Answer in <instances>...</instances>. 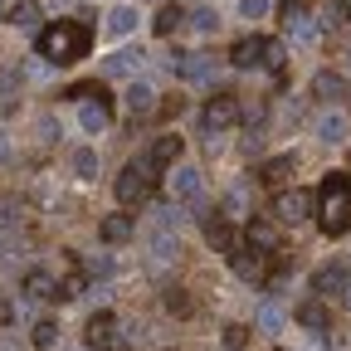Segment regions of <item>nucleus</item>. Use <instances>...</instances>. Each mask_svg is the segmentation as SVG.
<instances>
[{
    "instance_id": "f704fd0d",
    "label": "nucleus",
    "mask_w": 351,
    "mask_h": 351,
    "mask_svg": "<svg viewBox=\"0 0 351 351\" xmlns=\"http://www.w3.org/2000/svg\"><path fill=\"white\" fill-rule=\"evenodd\" d=\"M83 293H88V278L83 274H73V278L59 283V298H83Z\"/></svg>"
},
{
    "instance_id": "ea45409f",
    "label": "nucleus",
    "mask_w": 351,
    "mask_h": 351,
    "mask_svg": "<svg viewBox=\"0 0 351 351\" xmlns=\"http://www.w3.org/2000/svg\"><path fill=\"white\" fill-rule=\"evenodd\" d=\"M0 351H25V341H15L10 332H0Z\"/></svg>"
},
{
    "instance_id": "f257e3e1",
    "label": "nucleus",
    "mask_w": 351,
    "mask_h": 351,
    "mask_svg": "<svg viewBox=\"0 0 351 351\" xmlns=\"http://www.w3.org/2000/svg\"><path fill=\"white\" fill-rule=\"evenodd\" d=\"M88 49H93V25H88V20H54V25H44V34H39V54L49 59L54 69L88 59Z\"/></svg>"
},
{
    "instance_id": "ddd939ff",
    "label": "nucleus",
    "mask_w": 351,
    "mask_h": 351,
    "mask_svg": "<svg viewBox=\"0 0 351 351\" xmlns=\"http://www.w3.org/2000/svg\"><path fill=\"white\" fill-rule=\"evenodd\" d=\"M25 298H34V302L39 298H59V278L49 269H29L25 274Z\"/></svg>"
},
{
    "instance_id": "5701e85b",
    "label": "nucleus",
    "mask_w": 351,
    "mask_h": 351,
    "mask_svg": "<svg viewBox=\"0 0 351 351\" xmlns=\"http://www.w3.org/2000/svg\"><path fill=\"white\" fill-rule=\"evenodd\" d=\"M298 322H302L307 332H327V307H322L317 298H313V302H302V307H298Z\"/></svg>"
},
{
    "instance_id": "a211bd4d",
    "label": "nucleus",
    "mask_w": 351,
    "mask_h": 351,
    "mask_svg": "<svg viewBox=\"0 0 351 351\" xmlns=\"http://www.w3.org/2000/svg\"><path fill=\"white\" fill-rule=\"evenodd\" d=\"M171 191L181 195V200H195V195L205 191V176H200L195 166H186V171H176V181H171Z\"/></svg>"
},
{
    "instance_id": "9b49d317",
    "label": "nucleus",
    "mask_w": 351,
    "mask_h": 351,
    "mask_svg": "<svg viewBox=\"0 0 351 351\" xmlns=\"http://www.w3.org/2000/svg\"><path fill=\"white\" fill-rule=\"evenodd\" d=\"M122 103H127V112H137V117H142V112H152V108H156V88H152L147 78H132Z\"/></svg>"
},
{
    "instance_id": "c756f323",
    "label": "nucleus",
    "mask_w": 351,
    "mask_h": 351,
    "mask_svg": "<svg viewBox=\"0 0 351 351\" xmlns=\"http://www.w3.org/2000/svg\"><path fill=\"white\" fill-rule=\"evenodd\" d=\"M288 171H293V161H288V156H278V161H263V166H258V176H263L269 186H274V181H283Z\"/></svg>"
},
{
    "instance_id": "4c0bfd02",
    "label": "nucleus",
    "mask_w": 351,
    "mask_h": 351,
    "mask_svg": "<svg viewBox=\"0 0 351 351\" xmlns=\"http://www.w3.org/2000/svg\"><path fill=\"white\" fill-rule=\"evenodd\" d=\"M244 346V327H225V351H239Z\"/></svg>"
},
{
    "instance_id": "412c9836",
    "label": "nucleus",
    "mask_w": 351,
    "mask_h": 351,
    "mask_svg": "<svg viewBox=\"0 0 351 351\" xmlns=\"http://www.w3.org/2000/svg\"><path fill=\"white\" fill-rule=\"evenodd\" d=\"M98 234H103V244H122V239H132V215H108Z\"/></svg>"
},
{
    "instance_id": "473e14b6",
    "label": "nucleus",
    "mask_w": 351,
    "mask_h": 351,
    "mask_svg": "<svg viewBox=\"0 0 351 351\" xmlns=\"http://www.w3.org/2000/svg\"><path fill=\"white\" fill-rule=\"evenodd\" d=\"M15 225H20V200H0V230L10 234Z\"/></svg>"
},
{
    "instance_id": "72a5a7b5",
    "label": "nucleus",
    "mask_w": 351,
    "mask_h": 351,
    "mask_svg": "<svg viewBox=\"0 0 351 351\" xmlns=\"http://www.w3.org/2000/svg\"><path fill=\"white\" fill-rule=\"evenodd\" d=\"M269 10H274L269 0H239V20H263Z\"/></svg>"
},
{
    "instance_id": "a878e982",
    "label": "nucleus",
    "mask_w": 351,
    "mask_h": 351,
    "mask_svg": "<svg viewBox=\"0 0 351 351\" xmlns=\"http://www.w3.org/2000/svg\"><path fill=\"white\" fill-rule=\"evenodd\" d=\"M176 249H181V244H176V234H171V230L152 234V263H171V258H176Z\"/></svg>"
},
{
    "instance_id": "aec40b11",
    "label": "nucleus",
    "mask_w": 351,
    "mask_h": 351,
    "mask_svg": "<svg viewBox=\"0 0 351 351\" xmlns=\"http://www.w3.org/2000/svg\"><path fill=\"white\" fill-rule=\"evenodd\" d=\"M249 249H258V254H274L278 249V234H274L269 219H254V225H249Z\"/></svg>"
},
{
    "instance_id": "c9c22d12",
    "label": "nucleus",
    "mask_w": 351,
    "mask_h": 351,
    "mask_svg": "<svg viewBox=\"0 0 351 351\" xmlns=\"http://www.w3.org/2000/svg\"><path fill=\"white\" fill-rule=\"evenodd\" d=\"M166 307L186 317V313H191V298H186V288H171V293H166Z\"/></svg>"
},
{
    "instance_id": "7ed1b4c3",
    "label": "nucleus",
    "mask_w": 351,
    "mask_h": 351,
    "mask_svg": "<svg viewBox=\"0 0 351 351\" xmlns=\"http://www.w3.org/2000/svg\"><path fill=\"white\" fill-rule=\"evenodd\" d=\"M152 161H127L122 166V176H117V200L122 205H142L147 195H152Z\"/></svg>"
},
{
    "instance_id": "9d476101",
    "label": "nucleus",
    "mask_w": 351,
    "mask_h": 351,
    "mask_svg": "<svg viewBox=\"0 0 351 351\" xmlns=\"http://www.w3.org/2000/svg\"><path fill=\"white\" fill-rule=\"evenodd\" d=\"M263 258H269V254H258V249H234V254H230V269H234V278L258 283V278H263Z\"/></svg>"
},
{
    "instance_id": "f03ea898",
    "label": "nucleus",
    "mask_w": 351,
    "mask_h": 351,
    "mask_svg": "<svg viewBox=\"0 0 351 351\" xmlns=\"http://www.w3.org/2000/svg\"><path fill=\"white\" fill-rule=\"evenodd\" d=\"M317 219L327 234H346L351 230V181L346 176H327L317 191Z\"/></svg>"
},
{
    "instance_id": "423d86ee",
    "label": "nucleus",
    "mask_w": 351,
    "mask_h": 351,
    "mask_svg": "<svg viewBox=\"0 0 351 351\" xmlns=\"http://www.w3.org/2000/svg\"><path fill=\"white\" fill-rule=\"evenodd\" d=\"M313 137H317V142H327V147H341V142L351 137V117H346L341 108L317 112V122H313Z\"/></svg>"
},
{
    "instance_id": "0eeeda50",
    "label": "nucleus",
    "mask_w": 351,
    "mask_h": 351,
    "mask_svg": "<svg viewBox=\"0 0 351 351\" xmlns=\"http://www.w3.org/2000/svg\"><path fill=\"white\" fill-rule=\"evenodd\" d=\"M137 25H142V10H137V5H127V0L103 15V34H108L112 44H117V39H132V34H137Z\"/></svg>"
},
{
    "instance_id": "b1692460",
    "label": "nucleus",
    "mask_w": 351,
    "mask_h": 351,
    "mask_svg": "<svg viewBox=\"0 0 351 351\" xmlns=\"http://www.w3.org/2000/svg\"><path fill=\"white\" fill-rule=\"evenodd\" d=\"M181 147H186V142H181V137H161V142H156V147H152V156H147V161H152V166H156V171H161V166H171V161H176V156H181Z\"/></svg>"
},
{
    "instance_id": "2eb2a0df",
    "label": "nucleus",
    "mask_w": 351,
    "mask_h": 351,
    "mask_svg": "<svg viewBox=\"0 0 351 351\" xmlns=\"http://www.w3.org/2000/svg\"><path fill=\"white\" fill-rule=\"evenodd\" d=\"M176 69H181L186 83H210V78H215V64H210L205 54H181V64H176Z\"/></svg>"
},
{
    "instance_id": "a19ab883",
    "label": "nucleus",
    "mask_w": 351,
    "mask_h": 351,
    "mask_svg": "<svg viewBox=\"0 0 351 351\" xmlns=\"http://www.w3.org/2000/svg\"><path fill=\"white\" fill-rule=\"evenodd\" d=\"M10 317H15V302H10V298H0V327H5Z\"/></svg>"
},
{
    "instance_id": "cd10ccee",
    "label": "nucleus",
    "mask_w": 351,
    "mask_h": 351,
    "mask_svg": "<svg viewBox=\"0 0 351 351\" xmlns=\"http://www.w3.org/2000/svg\"><path fill=\"white\" fill-rule=\"evenodd\" d=\"M258 332H269V337H278V332H283V307H274V302H263V307H258Z\"/></svg>"
},
{
    "instance_id": "2f4dec72",
    "label": "nucleus",
    "mask_w": 351,
    "mask_h": 351,
    "mask_svg": "<svg viewBox=\"0 0 351 351\" xmlns=\"http://www.w3.org/2000/svg\"><path fill=\"white\" fill-rule=\"evenodd\" d=\"M293 39H298V44H313V39H317V25L307 20V15H293Z\"/></svg>"
},
{
    "instance_id": "f8f14e48",
    "label": "nucleus",
    "mask_w": 351,
    "mask_h": 351,
    "mask_svg": "<svg viewBox=\"0 0 351 351\" xmlns=\"http://www.w3.org/2000/svg\"><path fill=\"white\" fill-rule=\"evenodd\" d=\"M205 239H210V249H219V254H234V225L230 219H215V215H205Z\"/></svg>"
},
{
    "instance_id": "1a4fd4ad",
    "label": "nucleus",
    "mask_w": 351,
    "mask_h": 351,
    "mask_svg": "<svg viewBox=\"0 0 351 351\" xmlns=\"http://www.w3.org/2000/svg\"><path fill=\"white\" fill-rule=\"evenodd\" d=\"M230 59H234V69H258L263 59H269V39H263V34H249V39H239Z\"/></svg>"
},
{
    "instance_id": "4be33fe9",
    "label": "nucleus",
    "mask_w": 351,
    "mask_h": 351,
    "mask_svg": "<svg viewBox=\"0 0 351 351\" xmlns=\"http://www.w3.org/2000/svg\"><path fill=\"white\" fill-rule=\"evenodd\" d=\"M186 20H191V15H186L181 5H161V10H156V20H152V29H156V34H176Z\"/></svg>"
},
{
    "instance_id": "58836bf2",
    "label": "nucleus",
    "mask_w": 351,
    "mask_h": 351,
    "mask_svg": "<svg viewBox=\"0 0 351 351\" xmlns=\"http://www.w3.org/2000/svg\"><path fill=\"white\" fill-rule=\"evenodd\" d=\"M88 274H93V278H108V274H112V258H93V263H88Z\"/></svg>"
},
{
    "instance_id": "6ab92c4d",
    "label": "nucleus",
    "mask_w": 351,
    "mask_h": 351,
    "mask_svg": "<svg viewBox=\"0 0 351 351\" xmlns=\"http://www.w3.org/2000/svg\"><path fill=\"white\" fill-rule=\"evenodd\" d=\"M69 166H73V176H78V181H93L103 161H98V152H93V147H78V152L69 156Z\"/></svg>"
},
{
    "instance_id": "20e7f679",
    "label": "nucleus",
    "mask_w": 351,
    "mask_h": 351,
    "mask_svg": "<svg viewBox=\"0 0 351 351\" xmlns=\"http://www.w3.org/2000/svg\"><path fill=\"white\" fill-rule=\"evenodd\" d=\"M83 341L93 346V351H127V341L117 337V313H98V317H88Z\"/></svg>"
},
{
    "instance_id": "dca6fc26",
    "label": "nucleus",
    "mask_w": 351,
    "mask_h": 351,
    "mask_svg": "<svg viewBox=\"0 0 351 351\" xmlns=\"http://www.w3.org/2000/svg\"><path fill=\"white\" fill-rule=\"evenodd\" d=\"M313 288L317 293H341L346 288V263H322V269L313 274Z\"/></svg>"
},
{
    "instance_id": "4468645a",
    "label": "nucleus",
    "mask_w": 351,
    "mask_h": 351,
    "mask_svg": "<svg viewBox=\"0 0 351 351\" xmlns=\"http://www.w3.org/2000/svg\"><path fill=\"white\" fill-rule=\"evenodd\" d=\"M78 127L88 132V137L108 132V103H78Z\"/></svg>"
},
{
    "instance_id": "39448f33",
    "label": "nucleus",
    "mask_w": 351,
    "mask_h": 351,
    "mask_svg": "<svg viewBox=\"0 0 351 351\" xmlns=\"http://www.w3.org/2000/svg\"><path fill=\"white\" fill-rule=\"evenodd\" d=\"M239 122V103L234 98H210L205 112H200V127L210 132V137H219V132H230Z\"/></svg>"
},
{
    "instance_id": "6e6552de",
    "label": "nucleus",
    "mask_w": 351,
    "mask_h": 351,
    "mask_svg": "<svg viewBox=\"0 0 351 351\" xmlns=\"http://www.w3.org/2000/svg\"><path fill=\"white\" fill-rule=\"evenodd\" d=\"M274 215L288 219V225H298V219L313 215V195H307V191H278L274 195Z\"/></svg>"
},
{
    "instance_id": "393cba45",
    "label": "nucleus",
    "mask_w": 351,
    "mask_h": 351,
    "mask_svg": "<svg viewBox=\"0 0 351 351\" xmlns=\"http://www.w3.org/2000/svg\"><path fill=\"white\" fill-rule=\"evenodd\" d=\"M142 64V49H132V44H122V49H112V59H108V73H132Z\"/></svg>"
},
{
    "instance_id": "c85d7f7f",
    "label": "nucleus",
    "mask_w": 351,
    "mask_h": 351,
    "mask_svg": "<svg viewBox=\"0 0 351 351\" xmlns=\"http://www.w3.org/2000/svg\"><path fill=\"white\" fill-rule=\"evenodd\" d=\"M191 29H200V34H215V29H219V15H215L210 5H195V10H191Z\"/></svg>"
},
{
    "instance_id": "f3484780",
    "label": "nucleus",
    "mask_w": 351,
    "mask_h": 351,
    "mask_svg": "<svg viewBox=\"0 0 351 351\" xmlns=\"http://www.w3.org/2000/svg\"><path fill=\"white\" fill-rule=\"evenodd\" d=\"M5 20L20 25V29H34V25L44 20V10H39V0H15V5L5 10Z\"/></svg>"
},
{
    "instance_id": "37998d69",
    "label": "nucleus",
    "mask_w": 351,
    "mask_h": 351,
    "mask_svg": "<svg viewBox=\"0 0 351 351\" xmlns=\"http://www.w3.org/2000/svg\"><path fill=\"white\" fill-rule=\"evenodd\" d=\"M341 302H346V307H351V278H346V288H341Z\"/></svg>"
},
{
    "instance_id": "bb28decb",
    "label": "nucleus",
    "mask_w": 351,
    "mask_h": 351,
    "mask_svg": "<svg viewBox=\"0 0 351 351\" xmlns=\"http://www.w3.org/2000/svg\"><path fill=\"white\" fill-rule=\"evenodd\" d=\"M29 341H34L39 351H49V346L59 341V322H54V317H39V322H34V332H29Z\"/></svg>"
},
{
    "instance_id": "e433bc0d",
    "label": "nucleus",
    "mask_w": 351,
    "mask_h": 351,
    "mask_svg": "<svg viewBox=\"0 0 351 351\" xmlns=\"http://www.w3.org/2000/svg\"><path fill=\"white\" fill-rule=\"evenodd\" d=\"M54 132H59V122L44 112V117H39V142H54Z\"/></svg>"
},
{
    "instance_id": "7c9ffc66",
    "label": "nucleus",
    "mask_w": 351,
    "mask_h": 351,
    "mask_svg": "<svg viewBox=\"0 0 351 351\" xmlns=\"http://www.w3.org/2000/svg\"><path fill=\"white\" fill-rule=\"evenodd\" d=\"M313 93L337 98V93H341V78H337V73H313Z\"/></svg>"
},
{
    "instance_id": "79ce46f5",
    "label": "nucleus",
    "mask_w": 351,
    "mask_h": 351,
    "mask_svg": "<svg viewBox=\"0 0 351 351\" xmlns=\"http://www.w3.org/2000/svg\"><path fill=\"white\" fill-rule=\"evenodd\" d=\"M225 210H244V191H230L225 195Z\"/></svg>"
}]
</instances>
